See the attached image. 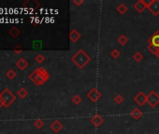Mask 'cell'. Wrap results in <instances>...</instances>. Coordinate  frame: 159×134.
I'll use <instances>...</instances> for the list:
<instances>
[{
	"mask_svg": "<svg viewBox=\"0 0 159 134\" xmlns=\"http://www.w3.org/2000/svg\"><path fill=\"white\" fill-rule=\"evenodd\" d=\"M51 128L55 132V133H58L60 130H62L63 128V124L61 123L60 121L58 120H55L52 123V125H51Z\"/></svg>",
	"mask_w": 159,
	"mask_h": 134,
	"instance_id": "cell-12",
	"label": "cell"
},
{
	"mask_svg": "<svg viewBox=\"0 0 159 134\" xmlns=\"http://www.w3.org/2000/svg\"><path fill=\"white\" fill-rule=\"evenodd\" d=\"M87 97H88V99L91 102H98V100L102 97V94H101V92L96 89V87H93V89L87 93Z\"/></svg>",
	"mask_w": 159,
	"mask_h": 134,
	"instance_id": "cell-5",
	"label": "cell"
},
{
	"mask_svg": "<svg viewBox=\"0 0 159 134\" xmlns=\"http://www.w3.org/2000/svg\"><path fill=\"white\" fill-rule=\"evenodd\" d=\"M49 77H50V75H49L48 72L46 71L44 68H42V67H40V68L37 69L34 72V73L32 74V75L30 76V78L34 81L35 84L42 85L49 79Z\"/></svg>",
	"mask_w": 159,
	"mask_h": 134,
	"instance_id": "cell-2",
	"label": "cell"
},
{
	"mask_svg": "<svg viewBox=\"0 0 159 134\" xmlns=\"http://www.w3.org/2000/svg\"><path fill=\"white\" fill-rule=\"evenodd\" d=\"M156 57H157V58H158V59H159V52H158V54H157V55H156Z\"/></svg>",
	"mask_w": 159,
	"mask_h": 134,
	"instance_id": "cell-24",
	"label": "cell"
},
{
	"mask_svg": "<svg viewBox=\"0 0 159 134\" xmlns=\"http://www.w3.org/2000/svg\"><path fill=\"white\" fill-rule=\"evenodd\" d=\"M120 55H121V52H120V50L119 49H114L111 52V56L113 59H118L120 57Z\"/></svg>",
	"mask_w": 159,
	"mask_h": 134,
	"instance_id": "cell-18",
	"label": "cell"
},
{
	"mask_svg": "<svg viewBox=\"0 0 159 134\" xmlns=\"http://www.w3.org/2000/svg\"><path fill=\"white\" fill-rule=\"evenodd\" d=\"M43 125H44L43 121H42V120H40V119H39V120H37V121L35 122V126L37 127V128H42V127H43Z\"/></svg>",
	"mask_w": 159,
	"mask_h": 134,
	"instance_id": "cell-20",
	"label": "cell"
},
{
	"mask_svg": "<svg viewBox=\"0 0 159 134\" xmlns=\"http://www.w3.org/2000/svg\"><path fill=\"white\" fill-rule=\"evenodd\" d=\"M19 95H20V96H21L22 98H24L25 96H26V95H27V91H26V90H25L24 89H22L21 90H20V91H19Z\"/></svg>",
	"mask_w": 159,
	"mask_h": 134,
	"instance_id": "cell-21",
	"label": "cell"
},
{
	"mask_svg": "<svg viewBox=\"0 0 159 134\" xmlns=\"http://www.w3.org/2000/svg\"><path fill=\"white\" fill-rule=\"evenodd\" d=\"M124 101H125V98L123 97V95H121V94H117L113 98V102H115L116 104H121L124 102Z\"/></svg>",
	"mask_w": 159,
	"mask_h": 134,
	"instance_id": "cell-16",
	"label": "cell"
},
{
	"mask_svg": "<svg viewBox=\"0 0 159 134\" xmlns=\"http://www.w3.org/2000/svg\"><path fill=\"white\" fill-rule=\"evenodd\" d=\"M127 10H128V8L126 7V5L124 4V3H122L120 4L119 6L117 7V11L119 12L121 15H124L127 12Z\"/></svg>",
	"mask_w": 159,
	"mask_h": 134,
	"instance_id": "cell-13",
	"label": "cell"
},
{
	"mask_svg": "<svg viewBox=\"0 0 159 134\" xmlns=\"http://www.w3.org/2000/svg\"><path fill=\"white\" fill-rule=\"evenodd\" d=\"M90 122H91V124L94 125L95 127H99V126L102 125V123L104 122V118H103V116H101L100 115L96 114L95 116H93L91 117Z\"/></svg>",
	"mask_w": 159,
	"mask_h": 134,
	"instance_id": "cell-8",
	"label": "cell"
},
{
	"mask_svg": "<svg viewBox=\"0 0 159 134\" xmlns=\"http://www.w3.org/2000/svg\"><path fill=\"white\" fill-rule=\"evenodd\" d=\"M133 60H134L136 63H140V61H141L143 60V55L141 52H140V51H137V52L133 55Z\"/></svg>",
	"mask_w": 159,
	"mask_h": 134,
	"instance_id": "cell-15",
	"label": "cell"
},
{
	"mask_svg": "<svg viewBox=\"0 0 159 134\" xmlns=\"http://www.w3.org/2000/svg\"><path fill=\"white\" fill-rule=\"evenodd\" d=\"M147 104L152 108H155L159 104V94L155 90H152L147 95Z\"/></svg>",
	"mask_w": 159,
	"mask_h": 134,
	"instance_id": "cell-4",
	"label": "cell"
},
{
	"mask_svg": "<svg viewBox=\"0 0 159 134\" xmlns=\"http://www.w3.org/2000/svg\"><path fill=\"white\" fill-rule=\"evenodd\" d=\"M73 3L76 5V6H81V4H83V0H81V1H78V0H73Z\"/></svg>",
	"mask_w": 159,
	"mask_h": 134,
	"instance_id": "cell-23",
	"label": "cell"
},
{
	"mask_svg": "<svg viewBox=\"0 0 159 134\" xmlns=\"http://www.w3.org/2000/svg\"><path fill=\"white\" fill-rule=\"evenodd\" d=\"M81 37V35L77 31L76 29H73L70 31L69 33V39L71 40V42L73 43H76L77 41H79Z\"/></svg>",
	"mask_w": 159,
	"mask_h": 134,
	"instance_id": "cell-10",
	"label": "cell"
},
{
	"mask_svg": "<svg viewBox=\"0 0 159 134\" xmlns=\"http://www.w3.org/2000/svg\"><path fill=\"white\" fill-rule=\"evenodd\" d=\"M17 65L19 66V68L24 69L25 67L27 66V63H26V61H25V60L21 59V60H20V61H18V63H17Z\"/></svg>",
	"mask_w": 159,
	"mask_h": 134,
	"instance_id": "cell-19",
	"label": "cell"
},
{
	"mask_svg": "<svg viewBox=\"0 0 159 134\" xmlns=\"http://www.w3.org/2000/svg\"><path fill=\"white\" fill-rule=\"evenodd\" d=\"M133 7H134V8L140 13L143 12L147 8V6H146V4L144 2V0H138V1H137L134 4V6H133Z\"/></svg>",
	"mask_w": 159,
	"mask_h": 134,
	"instance_id": "cell-9",
	"label": "cell"
},
{
	"mask_svg": "<svg viewBox=\"0 0 159 134\" xmlns=\"http://www.w3.org/2000/svg\"><path fill=\"white\" fill-rule=\"evenodd\" d=\"M147 8L153 16H157L159 14V0H153L152 3L147 7Z\"/></svg>",
	"mask_w": 159,
	"mask_h": 134,
	"instance_id": "cell-7",
	"label": "cell"
},
{
	"mask_svg": "<svg viewBox=\"0 0 159 134\" xmlns=\"http://www.w3.org/2000/svg\"><path fill=\"white\" fill-rule=\"evenodd\" d=\"M71 61L78 68L83 69L91 61V57L83 49H81L71 57Z\"/></svg>",
	"mask_w": 159,
	"mask_h": 134,
	"instance_id": "cell-1",
	"label": "cell"
},
{
	"mask_svg": "<svg viewBox=\"0 0 159 134\" xmlns=\"http://www.w3.org/2000/svg\"><path fill=\"white\" fill-rule=\"evenodd\" d=\"M148 42V50L153 55H157L159 52V31L153 33L147 40Z\"/></svg>",
	"mask_w": 159,
	"mask_h": 134,
	"instance_id": "cell-3",
	"label": "cell"
},
{
	"mask_svg": "<svg viewBox=\"0 0 159 134\" xmlns=\"http://www.w3.org/2000/svg\"><path fill=\"white\" fill-rule=\"evenodd\" d=\"M134 102L138 106H143L147 102V95H145L144 92L140 91L134 97Z\"/></svg>",
	"mask_w": 159,
	"mask_h": 134,
	"instance_id": "cell-6",
	"label": "cell"
},
{
	"mask_svg": "<svg viewBox=\"0 0 159 134\" xmlns=\"http://www.w3.org/2000/svg\"><path fill=\"white\" fill-rule=\"evenodd\" d=\"M36 61H37L39 63H43V61H44V57H43L42 55L39 54V55L37 56V58H36Z\"/></svg>",
	"mask_w": 159,
	"mask_h": 134,
	"instance_id": "cell-22",
	"label": "cell"
},
{
	"mask_svg": "<svg viewBox=\"0 0 159 134\" xmlns=\"http://www.w3.org/2000/svg\"><path fill=\"white\" fill-rule=\"evenodd\" d=\"M142 115H143V113H142V111L140 109V108H134V109H133L131 111V113H130L131 117L133 118V119H135V120L140 119V118L142 116Z\"/></svg>",
	"mask_w": 159,
	"mask_h": 134,
	"instance_id": "cell-11",
	"label": "cell"
},
{
	"mask_svg": "<svg viewBox=\"0 0 159 134\" xmlns=\"http://www.w3.org/2000/svg\"><path fill=\"white\" fill-rule=\"evenodd\" d=\"M72 102L74 104H76V105H78V104H80L81 102V101H83V99H81V97L80 96V95H78V94H76L75 96H73L72 97Z\"/></svg>",
	"mask_w": 159,
	"mask_h": 134,
	"instance_id": "cell-17",
	"label": "cell"
},
{
	"mask_svg": "<svg viewBox=\"0 0 159 134\" xmlns=\"http://www.w3.org/2000/svg\"><path fill=\"white\" fill-rule=\"evenodd\" d=\"M117 41H118V43H119L120 45L125 46L128 42V37H126L125 35H121L120 37L117 38Z\"/></svg>",
	"mask_w": 159,
	"mask_h": 134,
	"instance_id": "cell-14",
	"label": "cell"
}]
</instances>
